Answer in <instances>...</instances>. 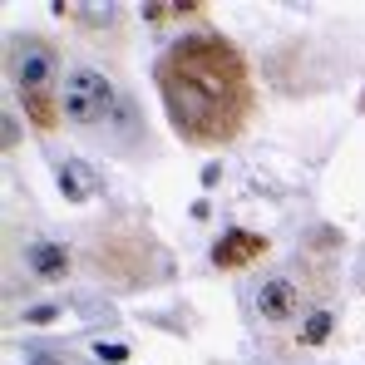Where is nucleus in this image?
<instances>
[{
  "mask_svg": "<svg viewBox=\"0 0 365 365\" xmlns=\"http://www.w3.org/2000/svg\"><path fill=\"white\" fill-rule=\"evenodd\" d=\"M64 114L74 123H99L114 114V89L99 69H74L64 79Z\"/></svg>",
  "mask_w": 365,
  "mask_h": 365,
  "instance_id": "nucleus-2",
  "label": "nucleus"
},
{
  "mask_svg": "<svg viewBox=\"0 0 365 365\" xmlns=\"http://www.w3.org/2000/svg\"><path fill=\"white\" fill-rule=\"evenodd\" d=\"M302 336L306 341H326V336H331V311H311V321H306Z\"/></svg>",
  "mask_w": 365,
  "mask_h": 365,
  "instance_id": "nucleus-8",
  "label": "nucleus"
},
{
  "mask_svg": "<svg viewBox=\"0 0 365 365\" xmlns=\"http://www.w3.org/2000/svg\"><path fill=\"white\" fill-rule=\"evenodd\" d=\"M158 89H163L173 123L197 143H217V138L237 133L247 104H252L242 60L212 35L178 40L158 60Z\"/></svg>",
  "mask_w": 365,
  "mask_h": 365,
  "instance_id": "nucleus-1",
  "label": "nucleus"
},
{
  "mask_svg": "<svg viewBox=\"0 0 365 365\" xmlns=\"http://www.w3.org/2000/svg\"><path fill=\"white\" fill-rule=\"evenodd\" d=\"M123 356H128V351H123V346H114V341H104V346H99V361H109V365H119Z\"/></svg>",
  "mask_w": 365,
  "mask_h": 365,
  "instance_id": "nucleus-9",
  "label": "nucleus"
},
{
  "mask_svg": "<svg viewBox=\"0 0 365 365\" xmlns=\"http://www.w3.org/2000/svg\"><path fill=\"white\" fill-rule=\"evenodd\" d=\"M15 138H20V123L10 119V114H5V123H0V143H5V148H10V143H15Z\"/></svg>",
  "mask_w": 365,
  "mask_h": 365,
  "instance_id": "nucleus-10",
  "label": "nucleus"
},
{
  "mask_svg": "<svg viewBox=\"0 0 365 365\" xmlns=\"http://www.w3.org/2000/svg\"><path fill=\"white\" fill-rule=\"evenodd\" d=\"M257 237H247V232H232L227 242H217V252H212V262L217 267H232V262H247V257H257Z\"/></svg>",
  "mask_w": 365,
  "mask_h": 365,
  "instance_id": "nucleus-6",
  "label": "nucleus"
},
{
  "mask_svg": "<svg viewBox=\"0 0 365 365\" xmlns=\"http://www.w3.org/2000/svg\"><path fill=\"white\" fill-rule=\"evenodd\" d=\"M50 74H55V55H50L45 45H25V50L15 55V79H20V94H25L30 119L40 123V128H50V123H55L50 104H45V84H50Z\"/></svg>",
  "mask_w": 365,
  "mask_h": 365,
  "instance_id": "nucleus-3",
  "label": "nucleus"
},
{
  "mask_svg": "<svg viewBox=\"0 0 365 365\" xmlns=\"http://www.w3.org/2000/svg\"><path fill=\"white\" fill-rule=\"evenodd\" d=\"M60 182H64V192H69L74 202H79V197H89V187H94V178H89L79 163H64V168H60Z\"/></svg>",
  "mask_w": 365,
  "mask_h": 365,
  "instance_id": "nucleus-7",
  "label": "nucleus"
},
{
  "mask_svg": "<svg viewBox=\"0 0 365 365\" xmlns=\"http://www.w3.org/2000/svg\"><path fill=\"white\" fill-rule=\"evenodd\" d=\"M30 365H60V361H55V356H40V351H35V356H30Z\"/></svg>",
  "mask_w": 365,
  "mask_h": 365,
  "instance_id": "nucleus-11",
  "label": "nucleus"
},
{
  "mask_svg": "<svg viewBox=\"0 0 365 365\" xmlns=\"http://www.w3.org/2000/svg\"><path fill=\"white\" fill-rule=\"evenodd\" d=\"M64 267H69V252L55 242H40V247H30V272L35 277H64Z\"/></svg>",
  "mask_w": 365,
  "mask_h": 365,
  "instance_id": "nucleus-5",
  "label": "nucleus"
},
{
  "mask_svg": "<svg viewBox=\"0 0 365 365\" xmlns=\"http://www.w3.org/2000/svg\"><path fill=\"white\" fill-rule=\"evenodd\" d=\"M257 311H262L267 321H287V316L297 311V287H292L287 277L262 282V292H257Z\"/></svg>",
  "mask_w": 365,
  "mask_h": 365,
  "instance_id": "nucleus-4",
  "label": "nucleus"
}]
</instances>
